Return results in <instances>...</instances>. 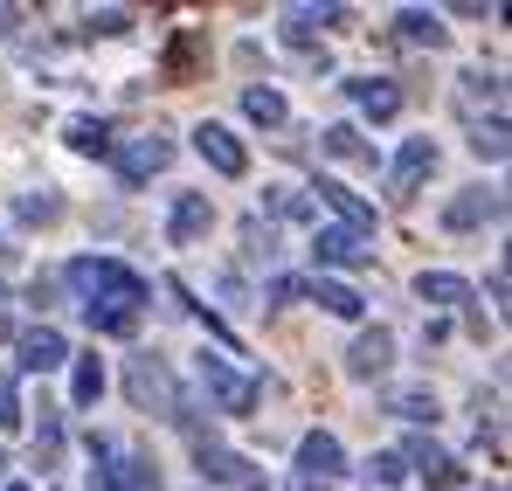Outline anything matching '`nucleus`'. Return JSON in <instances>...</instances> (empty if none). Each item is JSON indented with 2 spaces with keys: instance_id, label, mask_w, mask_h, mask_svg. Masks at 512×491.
Masks as SVG:
<instances>
[{
  "instance_id": "1",
  "label": "nucleus",
  "mask_w": 512,
  "mask_h": 491,
  "mask_svg": "<svg viewBox=\"0 0 512 491\" xmlns=\"http://www.w3.org/2000/svg\"><path fill=\"white\" fill-rule=\"evenodd\" d=\"M70 291L84 298V305H118V312H139L153 291H146V277H132L125 263H111V256H77L70 270Z\"/></svg>"
},
{
  "instance_id": "2",
  "label": "nucleus",
  "mask_w": 512,
  "mask_h": 491,
  "mask_svg": "<svg viewBox=\"0 0 512 491\" xmlns=\"http://www.w3.org/2000/svg\"><path fill=\"white\" fill-rule=\"evenodd\" d=\"M125 388H132V402H139V409L180 422V388H173L167 360H132V367H125Z\"/></svg>"
},
{
  "instance_id": "3",
  "label": "nucleus",
  "mask_w": 512,
  "mask_h": 491,
  "mask_svg": "<svg viewBox=\"0 0 512 491\" xmlns=\"http://www.w3.org/2000/svg\"><path fill=\"white\" fill-rule=\"evenodd\" d=\"M167 166H173V139L167 132H146V139H132V146L118 153V180L139 187V180H153V173H167Z\"/></svg>"
},
{
  "instance_id": "4",
  "label": "nucleus",
  "mask_w": 512,
  "mask_h": 491,
  "mask_svg": "<svg viewBox=\"0 0 512 491\" xmlns=\"http://www.w3.org/2000/svg\"><path fill=\"white\" fill-rule=\"evenodd\" d=\"M194 153L215 166L222 180H243V173H250V153L236 146V132H229V125H194Z\"/></svg>"
},
{
  "instance_id": "5",
  "label": "nucleus",
  "mask_w": 512,
  "mask_h": 491,
  "mask_svg": "<svg viewBox=\"0 0 512 491\" xmlns=\"http://www.w3.org/2000/svg\"><path fill=\"white\" fill-rule=\"evenodd\" d=\"M312 256H319V277H326V270H360V263H374L367 236H353V229H319Z\"/></svg>"
},
{
  "instance_id": "6",
  "label": "nucleus",
  "mask_w": 512,
  "mask_h": 491,
  "mask_svg": "<svg viewBox=\"0 0 512 491\" xmlns=\"http://www.w3.org/2000/svg\"><path fill=\"white\" fill-rule=\"evenodd\" d=\"M194 457H201V471H208V485L263 491V478H256V464H250V457H236V450H222V443H201Z\"/></svg>"
},
{
  "instance_id": "7",
  "label": "nucleus",
  "mask_w": 512,
  "mask_h": 491,
  "mask_svg": "<svg viewBox=\"0 0 512 491\" xmlns=\"http://www.w3.org/2000/svg\"><path fill=\"white\" fill-rule=\"evenodd\" d=\"M388 367H395V332L388 326L360 332L353 353H346V374H353V381H374V374H388Z\"/></svg>"
},
{
  "instance_id": "8",
  "label": "nucleus",
  "mask_w": 512,
  "mask_h": 491,
  "mask_svg": "<svg viewBox=\"0 0 512 491\" xmlns=\"http://www.w3.org/2000/svg\"><path fill=\"white\" fill-rule=\"evenodd\" d=\"M14 346H21V367H28V374H56V367L70 360V339L56 326H28Z\"/></svg>"
},
{
  "instance_id": "9",
  "label": "nucleus",
  "mask_w": 512,
  "mask_h": 491,
  "mask_svg": "<svg viewBox=\"0 0 512 491\" xmlns=\"http://www.w3.org/2000/svg\"><path fill=\"white\" fill-rule=\"evenodd\" d=\"M506 215V194H492V187H464L450 208H443V229H478V222H499Z\"/></svg>"
},
{
  "instance_id": "10",
  "label": "nucleus",
  "mask_w": 512,
  "mask_h": 491,
  "mask_svg": "<svg viewBox=\"0 0 512 491\" xmlns=\"http://www.w3.org/2000/svg\"><path fill=\"white\" fill-rule=\"evenodd\" d=\"M298 471H305V485H312V478H319V485H326V478H340V471H346V450H340V436L312 429V436L298 443Z\"/></svg>"
},
{
  "instance_id": "11",
  "label": "nucleus",
  "mask_w": 512,
  "mask_h": 491,
  "mask_svg": "<svg viewBox=\"0 0 512 491\" xmlns=\"http://www.w3.org/2000/svg\"><path fill=\"white\" fill-rule=\"evenodd\" d=\"M402 464H416V471L429 478V491H457V485H464V471H457V457H450V450H436L429 436H416V443L402 450Z\"/></svg>"
},
{
  "instance_id": "12",
  "label": "nucleus",
  "mask_w": 512,
  "mask_h": 491,
  "mask_svg": "<svg viewBox=\"0 0 512 491\" xmlns=\"http://www.w3.org/2000/svg\"><path fill=\"white\" fill-rule=\"evenodd\" d=\"M201 381H208V395H215V402H222V409H229V415H250L256 388H250V381H243V374H229V367H222L215 353H201Z\"/></svg>"
},
{
  "instance_id": "13",
  "label": "nucleus",
  "mask_w": 512,
  "mask_h": 491,
  "mask_svg": "<svg viewBox=\"0 0 512 491\" xmlns=\"http://www.w3.org/2000/svg\"><path fill=\"white\" fill-rule=\"evenodd\" d=\"M319 201H326V208L340 215L353 236H374V201H360L353 187H340V180H319Z\"/></svg>"
},
{
  "instance_id": "14",
  "label": "nucleus",
  "mask_w": 512,
  "mask_h": 491,
  "mask_svg": "<svg viewBox=\"0 0 512 491\" xmlns=\"http://www.w3.org/2000/svg\"><path fill=\"white\" fill-rule=\"evenodd\" d=\"M208 229H215V208H208V194H180V201H173L167 236H173V243H201Z\"/></svg>"
},
{
  "instance_id": "15",
  "label": "nucleus",
  "mask_w": 512,
  "mask_h": 491,
  "mask_svg": "<svg viewBox=\"0 0 512 491\" xmlns=\"http://www.w3.org/2000/svg\"><path fill=\"white\" fill-rule=\"evenodd\" d=\"M429 166H436V139H409V146L395 153V166H388V194H409Z\"/></svg>"
},
{
  "instance_id": "16",
  "label": "nucleus",
  "mask_w": 512,
  "mask_h": 491,
  "mask_svg": "<svg viewBox=\"0 0 512 491\" xmlns=\"http://www.w3.org/2000/svg\"><path fill=\"white\" fill-rule=\"evenodd\" d=\"M346 97H353L367 118H395V111H402V90L388 77H346Z\"/></svg>"
},
{
  "instance_id": "17",
  "label": "nucleus",
  "mask_w": 512,
  "mask_h": 491,
  "mask_svg": "<svg viewBox=\"0 0 512 491\" xmlns=\"http://www.w3.org/2000/svg\"><path fill=\"white\" fill-rule=\"evenodd\" d=\"M305 298H312V305H326L333 319H360V312H367V298H360L353 284H340V277H312V284H305Z\"/></svg>"
},
{
  "instance_id": "18",
  "label": "nucleus",
  "mask_w": 512,
  "mask_h": 491,
  "mask_svg": "<svg viewBox=\"0 0 512 491\" xmlns=\"http://www.w3.org/2000/svg\"><path fill=\"white\" fill-rule=\"evenodd\" d=\"M416 291H423V305H471V284H464V277H450V270H423V277H416Z\"/></svg>"
},
{
  "instance_id": "19",
  "label": "nucleus",
  "mask_w": 512,
  "mask_h": 491,
  "mask_svg": "<svg viewBox=\"0 0 512 491\" xmlns=\"http://www.w3.org/2000/svg\"><path fill=\"white\" fill-rule=\"evenodd\" d=\"M97 395H104V360L84 353V360H77V374H70V402H77V409H97Z\"/></svg>"
},
{
  "instance_id": "20",
  "label": "nucleus",
  "mask_w": 512,
  "mask_h": 491,
  "mask_svg": "<svg viewBox=\"0 0 512 491\" xmlns=\"http://www.w3.org/2000/svg\"><path fill=\"white\" fill-rule=\"evenodd\" d=\"M402 42H423V49H443V21L436 14H423V7H402Z\"/></svg>"
},
{
  "instance_id": "21",
  "label": "nucleus",
  "mask_w": 512,
  "mask_h": 491,
  "mask_svg": "<svg viewBox=\"0 0 512 491\" xmlns=\"http://www.w3.org/2000/svg\"><path fill=\"white\" fill-rule=\"evenodd\" d=\"M90 332H111V339H132L139 332V312H118V305H84Z\"/></svg>"
},
{
  "instance_id": "22",
  "label": "nucleus",
  "mask_w": 512,
  "mask_h": 491,
  "mask_svg": "<svg viewBox=\"0 0 512 491\" xmlns=\"http://www.w3.org/2000/svg\"><path fill=\"white\" fill-rule=\"evenodd\" d=\"M388 415H402V422H436V395H429V388H402V395H388Z\"/></svg>"
},
{
  "instance_id": "23",
  "label": "nucleus",
  "mask_w": 512,
  "mask_h": 491,
  "mask_svg": "<svg viewBox=\"0 0 512 491\" xmlns=\"http://www.w3.org/2000/svg\"><path fill=\"white\" fill-rule=\"evenodd\" d=\"M319 146H326L333 160H374V153H367V139H360L353 125H326V132H319Z\"/></svg>"
},
{
  "instance_id": "24",
  "label": "nucleus",
  "mask_w": 512,
  "mask_h": 491,
  "mask_svg": "<svg viewBox=\"0 0 512 491\" xmlns=\"http://www.w3.org/2000/svg\"><path fill=\"white\" fill-rule=\"evenodd\" d=\"M243 111H250L256 125H284V97H277V90H263V83L243 90Z\"/></svg>"
},
{
  "instance_id": "25",
  "label": "nucleus",
  "mask_w": 512,
  "mask_h": 491,
  "mask_svg": "<svg viewBox=\"0 0 512 491\" xmlns=\"http://www.w3.org/2000/svg\"><path fill=\"white\" fill-rule=\"evenodd\" d=\"M70 146L77 153H111V125L104 118H70Z\"/></svg>"
},
{
  "instance_id": "26",
  "label": "nucleus",
  "mask_w": 512,
  "mask_h": 491,
  "mask_svg": "<svg viewBox=\"0 0 512 491\" xmlns=\"http://www.w3.org/2000/svg\"><path fill=\"white\" fill-rule=\"evenodd\" d=\"M14 215L42 229V222H56V215H63V201H56V194H21V208H14Z\"/></svg>"
},
{
  "instance_id": "27",
  "label": "nucleus",
  "mask_w": 512,
  "mask_h": 491,
  "mask_svg": "<svg viewBox=\"0 0 512 491\" xmlns=\"http://www.w3.org/2000/svg\"><path fill=\"white\" fill-rule=\"evenodd\" d=\"M56 457H63V422H56V415H42V436H35V464L49 471Z\"/></svg>"
},
{
  "instance_id": "28",
  "label": "nucleus",
  "mask_w": 512,
  "mask_h": 491,
  "mask_svg": "<svg viewBox=\"0 0 512 491\" xmlns=\"http://www.w3.org/2000/svg\"><path fill=\"white\" fill-rule=\"evenodd\" d=\"M409 478V464L395 457V450H381V457H367V485H402Z\"/></svg>"
},
{
  "instance_id": "29",
  "label": "nucleus",
  "mask_w": 512,
  "mask_h": 491,
  "mask_svg": "<svg viewBox=\"0 0 512 491\" xmlns=\"http://www.w3.org/2000/svg\"><path fill=\"white\" fill-rule=\"evenodd\" d=\"M485 160H506V118H492V125H478V139H471Z\"/></svg>"
},
{
  "instance_id": "30",
  "label": "nucleus",
  "mask_w": 512,
  "mask_h": 491,
  "mask_svg": "<svg viewBox=\"0 0 512 491\" xmlns=\"http://www.w3.org/2000/svg\"><path fill=\"white\" fill-rule=\"evenodd\" d=\"M0 429H21V388H14V374H0Z\"/></svg>"
},
{
  "instance_id": "31",
  "label": "nucleus",
  "mask_w": 512,
  "mask_h": 491,
  "mask_svg": "<svg viewBox=\"0 0 512 491\" xmlns=\"http://www.w3.org/2000/svg\"><path fill=\"white\" fill-rule=\"evenodd\" d=\"M270 215H284V222H305V215H312V201H305V194H284V187H277V194H270Z\"/></svg>"
},
{
  "instance_id": "32",
  "label": "nucleus",
  "mask_w": 512,
  "mask_h": 491,
  "mask_svg": "<svg viewBox=\"0 0 512 491\" xmlns=\"http://www.w3.org/2000/svg\"><path fill=\"white\" fill-rule=\"evenodd\" d=\"M84 28H90V35H125V28H132V14H125V7H104V14H90Z\"/></svg>"
},
{
  "instance_id": "33",
  "label": "nucleus",
  "mask_w": 512,
  "mask_h": 491,
  "mask_svg": "<svg viewBox=\"0 0 512 491\" xmlns=\"http://www.w3.org/2000/svg\"><path fill=\"white\" fill-rule=\"evenodd\" d=\"M270 298L291 305V298H305V284H298V277H270Z\"/></svg>"
},
{
  "instance_id": "34",
  "label": "nucleus",
  "mask_w": 512,
  "mask_h": 491,
  "mask_svg": "<svg viewBox=\"0 0 512 491\" xmlns=\"http://www.w3.org/2000/svg\"><path fill=\"white\" fill-rule=\"evenodd\" d=\"M187 70H194V42H180V49L167 56V77H187Z\"/></svg>"
},
{
  "instance_id": "35",
  "label": "nucleus",
  "mask_w": 512,
  "mask_h": 491,
  "mask_svg": "<svg viewBox=\"0 0 512 491\" xmlns=\"http://www.w3.org/2000/svg\"><path fill=\"white\" fill-rule=\"evenodd\" d=\"M7 332H14V326H7V312H0V339H7Z\"/></svg>"
},
{
  "instance_id": "36",
  "label": "nucleus",
  "mask_w": 512,
  "mask_h": 491,
  "mask_svg": "<svg viewBox=\"0 0 512 491\" xmlns=\"http://www.w3.org/2000/svg\"><path fill=\"white\" fill-rule=\"evenodd\" d=\"M291 491H319V485H305V478H298V485H291Z\"/></svg>"
},
{
  "instance_id": "37",
  "label": "nucleus",
  "mask_w": 512,
  "mask_h": 491,
  "mask_svg": "<svg viewBox=\"0 0 512 491\" xmlns=\"http://www.w3.org/2000/svg\"><path fill=\"white\" fill-rule=\"evenodd\" d=\"M0 491H28V485H0Z\"/></svg>"
},
{
  "instance_id": "38",
  "label": "nucleus",
  "mask_w": 512,
  "mask_h": 491,
  "mask_svg": "<svg viewBox=\"0 0 512 491\" xmlns=\"http://www.w3.org/2000/svg\"><path fill=\"white\" fill-rule=\"evenodd\" d=\"M0 471H7V457H0Z\"/></svg>"
}]
</instances>
